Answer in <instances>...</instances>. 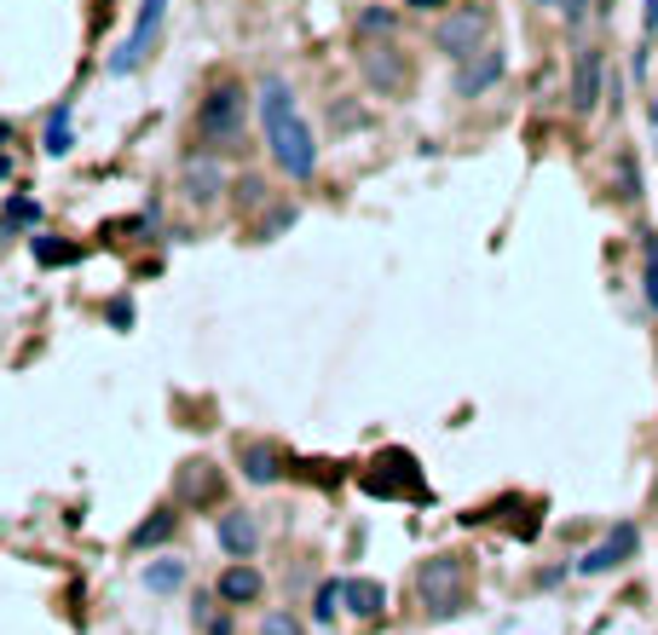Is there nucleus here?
<instances>
[{"instance_id":"nucleus-1","label":"nucleus","mask_w":658,"mask_h":635,"mask_svg":"<svg viewBox=\"0 0 658 635\" xmlns=\"http://www.w3.org/2000/svg\"><path fill=\"white\" fill-rule=\"evenodd\" d=\"M260 121H266V145H272L278 168L290 179H313L318 168V145H313V128L301 121L295 110V93L283 75H266L260 81Z\"/></svg>"},{"instance_id":"nucleus-2","label":"nucleus","mask_w":658,"mask_h":635,"mask_svg":"<svg viewBox=\"0 0 658 635\" xmlns=\"http://www.w3.org/2000/svg\"><path fill=\"white\" fill-rule=\"evenodd\" d=\"M416 589H422V601H427L434 619H450V612L468 607V566L457 555H434V561L416 566Z\"/></svg>"},{"instance_id":"nucleus-3","label":"nucleus","mask_w":658,"mask_h":635,"mask_svg":"<svg viewBox=\"0 0 658 635\" xmlns=\"http://www.w3.org/2000/svg\"><path fill=\"white\" fill-rule=\"evenodd\" d=\"M359 485L369 491V497H410V503H427V480L410 450H381L376 462L359 474Z\"/></svg>"},{"instance_id":"nucleus-4","label":"nucleus","mask_w":658,"mask_h":635,"mask_svg":"<svg viewBox=\"0 0 658 635\" xmlns=\"http://www.w3.org/2000/svg\"><path fill=\"white\" fill-rule=\"evenodd\" d=\"M197 133L209 139V145H232L243 133V87L237 81L209 87V98H202V110H197Z\"/></svg>"},{"instance_id":"nucleus-5","label":"nucleus","mask_w":658,"mask_h":635,"mask_svg":"<svg viewBox=\"0 0 658 635\" xmlns=\"http://www.w3.org/2000/svg\"><path fill=\"white\" fill-rule=\"evenodd\" d=\"M485 35H491V7H450V17H439V30H434V40H439L445 58L480 52Z\"/></svg>"},{"instance_id":"nucleus-6","label":"nucleus","mask_w":658,"mask_h":635,"mask_svg":"<svg viewBox=\"0 0 658 635\" xmlns=\"http://www.w3.org/2000/svg\"><path fill=\"white\" fill-rule=\"evenodd\" d=\"M162 12H168V0H139V17H133L128 40H121V52L110 58V75H128V70H139L151 58L156 35H162Z\"/></svg>"},{"instance_id":"nucleus-7","label":"nucleus","mask_w":658,"mask_h":635,"mask_svg":"<svg viewBox=\"0 0 658 635\" xmlns=\"http://www.w3.org/2000/svg\"><path fill=\"white\" fill-rule=\"evenodd\" d=\"M503 70H508V58L497 52V47H480V52H468V58H457V98H480L485 87H497L503 81Z\"/></svg>"},{"instance_id":"nucleus-8","label":"nucleus","mask_w":658,"mask_h":635,"mask_svg":"<svg viewBox=\"0 0 658 635\" xmlns=\"http://www.w3.org/2000/svg\"><path fill=\"white\" fill-rule=\"evenodd\" d=\"M601 81H607L601 47H578V58H572V110L578 116H595V105H601Z\"/></svg>"},{"instance_id":"nucleus-9","label":"nucleus","mask_w":658,"mask_h":635,"mask_svg":"<svg viewBox=\"0 0 658 635\" xmlns=\"http://www.w3.org/2000/svg\"><path fill=\"white\" fill-rule=\"evenodd\" d=\"M635 543H642V538H635V526H612L607 538H601V543H595L589 555L578 561V572H584V578H601V572L624 566V561L635 555Z\"/></svg>"},{"instance_id":"nucleus-10","label":"nucleus","mask_w":658,"mask_h":635,"mask_svg":"<svg viewBox=\"0 0 658 635\" xmlns=\"http://www.w3.org/2000/svg\"><path fill=\"white\" fill-rule=\"evenodd\" d=\"M214 538H220V549L232 561H249L255 549H260V526H255L249 508H225V515L214 520Z\"/></svg>"},{"instance_id":"nucleus-11","label":"nucleus","mask_w":658,"mask_h":635,"mask_svg":"<svg viewBox=\"0 0 658 635\" xmlns=\"http://www.w3.org/2000/svg\"><path fill=\"white\" fill-rule=\"evenodd\" d=\"M359 70H364V81H369L376 93H404V81H410V64H404L399 47H369V52L359 58Z\"/></svg>"},{"instance_id":"nucleus-12","label":"nucleus","mask_w":658,"mask_h":635,"mask_svg":"<svg viewBox=\"0 0 658 635\" xmlns=\"http://www.w3.org/2000/svg\"><path fill=\"white\" fill-rule=\"evenodd\" d=\"M179 191L191 197L197 209H209V202H220V191H225L220 156H191V162H185V174H179Z\"/></svg>"},{"instance_id":"nucleus-13","label":"nucleus","mask_w":658,"mask_h":635,"mask_svg":"<svg viewBox=\"0 0 658 635\" xmlns=\"http://www.w3.org/2000/svg\"><path fill=\"white\" fill-rule=\"evenodd\" d=\"M260 596H266V578H260L255 566L237 561V566L220 572V601H225V607H249V601H260Z\"/></svg>"},{"instance_id":"nucleus-14","label":"nucleus","mask_w":658,"mask_h":635,"mask_svg":"<svg viewBox=\"0 0 658 635\" xmlns=\"http://www.w3.org/2000/svg\"><path fill=\"white\" fill-rule=\"evenodd\" d=\"M174 526H179V515H174V508H156V515H151L145 526H133V531H128V549L139 555V549H156V543H168V538H174Z\"/></svg>"},{"instance_id":"nucleus-15","label":"nucleus","mask_w":658,"mask_h":635,"mask_svg":"<svg viewBox=\"0 0 658 635\" xmlns=\"http://www.w3.org/2000/svg\"><path fill=\"white\" fill-rule=\"evenodd\" d=\"M243 474H249L255 485H272V480H283V457L272 445H249L243 450Z\"/></svg>"},{"instance_id":"nucleus-16","label":"nucleus","mask_w":658,"mask_h":635,"mask_svg":"<svg viewBox=\"0 0 658 635\" xmlns=\"http://www.w3.org/2000/svg\"><path fill=\"white\" fill-rule=\"evenodd\" d=\"M30 255H35L40 266H75V260H81V243H64V237L35 232V237H30Z\"/></svg>"},{"instance_id":"nucleus-17","label":"nucleus","mask_w":658,"mask_h":635,"mask_svg":"<svg viewBox=\"0 0 658 635\" xmlns=\"http://www.w3.org/2000/svg\"><path fill=\"white\" fill-rule=\"evenodd\" d=\"M179 584H185V561L162 555V561H151V566H145V589H151V596H174Z\"/></svg>"},{"instance_id":"nucleus-18","label":"nucleus","mask_w":658,"mask_h":635,"mask_svg":"<svg viewBox=\"0 0 658 635\" xmlns=\"http://www.w3.org/2000/svg\"><path fill=\"white\" fill-rule=\"evenodd\" d=\"M381 584H369V578H346V607L359 612V619H381Z\"/></svg>"},{"instance_id":"nucleus-19","label":"nucleus","mask_w":658,"mask_h":635,"mask_svg":"<svg viewBox=\"0 0 658 635\" xmlns=\"http://www.w3.org/2000/svg\"><path fill=\"white\" fill-rule=\"evenodd\" d=\"M70 145H75L70 105H52V116H47V156H70Z\"/></svg>"},{"instance_id":"nucleus-20","label":"nucleus","mask_w":658,"mask_h":635,"mask_svg":"<svg viewBox=\"0 0 658 635\" xmlns=\"http://www.w3.org/2000/svg\"><path fill=\"white\" fill-rule=\"evenodd\" d=\"M642 290H647V306L658 313V232H642Z\"/></svg>"},{"instance_id":"nucleus-21","label":"nucleus","mask_w":658,"mask_h":635,"mask_svg":"<svg viewBox=\"0 0 658 635\" xmlns=\"http://www.w3.org/2000/svg\"><path fill=\"white\" fill-rule=\"evenodd\" d=\"M619 197H624V202L642 197V168H635V156H630V151L619 156Z\"/></svg>"},{"instance_id":"nucleus-22","label":"nucleus","mask_w":658,"mask_h":635,"mask_svg":"<svg viewBox=\"0 0 658 635\" xmlns=\"http://www.w3.org/2000/svg\"><path fill=\"white\" fill-rule=\"evenodd\" d=\"M7 225H40V202L12 197V202H7Z\"/></svg>"},{"instance_id":"nucleus-23","label":"nucleus","mask_w":658,"mask_h":635,"mask_svg":"<svg viewBox=\"0 0 658 635\" xmlns=\"http://www.w3.org/2000/svg\"><path fill=\"white\" fill-rule=\"evenodd\" d=\"M260 635H306V630H301V619H295V612H266Z\"/></svg>"},{"instance_id":"nucleus-24","label":"nucleus","mask_w":658,"mask_h":635,"mask_svg":"<svg viewBox=\"0 0 658 635\" xmlns=\"http://www.w3.org/2000/svg\"><path fill=\"white\" fill-rule=\"evenodd\" d=\"M381 30H393V12H387V7L359 12V35H381Z\"/></svg>"},{"instance_id":"nucleus-25","label":"nucleus","mask_w":658,"mask_h":635,"mask_svg":"<svg viewBox=\"0 0 658 635\" xmlns=\"http://www.w3.org/2000/svg\"><path fill=\"white\" fill-rule=\"evenodd\" d=\"M290 225H295V209H272L260 220V237H278V232H290Z\"/></svg>"},{"instance_id":"nucleus-26","label":"nucleus","mask_w":658,"mask_h":635,"mask_svg":"<svg viewBox=\"0 0 658 635\" xmlns=\"http://www.w3.org/2000/svg\"><path fill=\"white\" fill-rule=\"evenodd\" d=\"M260 197H266L260 179H237V202H243V209H260Z\"/></svg>"},{"instance_id":"nucleus-27","label":"nucleus","mask_w":658,"mask_h":635,"mask_svg":"<svg viewBox=\"0 0 658 635\" xmlns=\"http://www.w3.org/2000/svg\"><path fill=\"white\" fill-rule=\"evenodd\" d=\"M105 318L116 324V330H133V306H128V301H110V306H105Z\"/></svg>"},{"instance_id":"nucleus-28","label":"nucleus","mask_w":658,"mask_h":635,"mask_svg":"<svg viewBox=\"0 0 658 635\" xmlns=\"http://www.w3.org/2000/svg\"><path fill=\"white\" fill-rule=\"evenodd\" d=\"M561 12H566V24H584V12H589V0H561Z\"/></svg>"},{"instance_id":"nucleus-29","label":"nucleus","mask_w":658,"mask_h":635,"mask_svg":"<svg viewBox=\"0 0 658 635\" xmlns=\"http://www.w3.org/2000/svg\"><path fill=\"white\" fill-rule=\"evenodd\" d=\"M404 7H410V12H445L450 0H404Z\"/></svg>"},{"instance_id":"nucleus-30","label":"nucleus","mask_w":658,"mask_h":635,"mask_svg":"<svg viewBox=\"0 0 658 635\" xmlns=\"http://www.w3.org/2000/svg\"><path fill=\"white\" fill-rule=\"evenodd\" d=\"M209 635H232V619H214V624H209Z\"/></svg>"},{"instance_id":"nucleus-31","label":"nucleus","mask_w":658,"mask_h":635,"mask_svg":"<svg viewBox=\"0 0 658 635\" xmlns=\"http://www.w3.org/2000/svg\"><path fill=\"white\" fill-rule=\"evenodd\" d=\"M7 139H12V128H7V121H0V145H7Z\"/></svg>"},{"instance_id":"nucleus-32","label":"nucleus","mask_w":658,"mask_h":635,"mask_svg":"<svg viewBox=\"0 0 658 635\" xmlns=\"http://www.w3.org/2000/svg\"><path fill=\"white\" fill-rule=\"evenodd\" d=\"M7 174H12V162H7V156H0V179H7Z\"/></svg>"},{"instance_id":"nucleus-33","label":"nucleus","mask_w":658,"mask_h":635,"mask_svg":"<svg viewBox=\"0 0 658 635\" xmlns=\"http://www.w3.org/2000/svg\"><path fill=\"white\" fill-rule=\"evenodd\" d=\"M538 7H561V0H538Z\"/></svg>"}]
</instances>
